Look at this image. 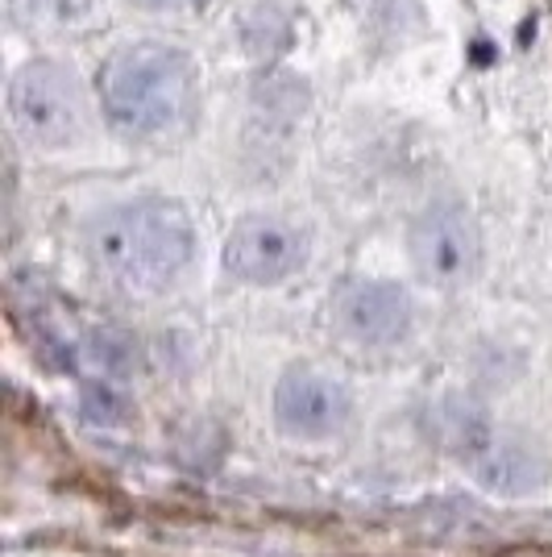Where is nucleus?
I'll return each instance as SVG.
<instances>
[{
  "mask_svg": "<svg viewBox=\"0 0 552 557\" xmlns=\"http://www.w3.org/2000/svg\"><path fill=\"white\" fill-rule=\"evenodd\" d=\"M9 125L25 146L71 150L88 129L84 84L67 63L34 59L9 79Z\"/></svg>",
  "mask_w": 552,
  "mask_h": 557,
  "instance_id": "4",
  "label": "nucleus"
},
{
  "mask_svg": "<svg viewBox=\"0 0 552 557\" xmlns=\"http://www.w3.org/2000/svg\"><path fill=\"white\" fill-rule=\"evenodd\" d=\"M88 258L116 292L159 296L196 258V225L184 205L138 196L104 209L88 225Z\"/></svg>",
  "mask_w": 552,
  "mask_h": 557,
  "instance_id": "1",
  "label": "nucleus"
},
{
  "mask_svg": "<svg viewBox=\"0 0 552 557\" xmlns=\"http://www.w3.org/2000/svg\"><path fill=\"white\" fill-rule=\"evenodd\" d=\"M29 9H42V17H54V22H71L88 9V0H29Z\"/></svg>",
  "mask_w": 552,
  "mask_h": 557,
  "instance_id": "9",
  "label": "nucleus"
},
{
  "mask_svg": "<svg viewBox=\"0 0 552 557\" xmlns=\"http://www.w3.org/2000/svg\"><path fill=\"white\" fill-rule=\"evenodd\" d=\"M333 321L357 346L391 349L412 333L415 304L394 278H346L333 296Z\"/></svg>",
  "mask_w": 552,
  "mask_h": 557,
  "instance_id": "8",
  "label": "nucleus"
},
{
  "mask_svg": "<svg viewBox=\"0 0 552 557\" xmlns=\"http://www.w3.org/2000/svg\"><path fill=\"white\" fill-rule=\"evenodd\" d=\"M407 255L415 275L432 287H461L482 267V233L474 212L457 200H432L407 225Z\"/></svg>",
  "mask_w": 552,
  "mask_h": 557,
  "instance_id": "5",
  "label": "nucleus"
},
{
  "mask_svg": "<svg viewBox=\"0 0 552 557\" xmlns=\"http://www.w3.org/2000/svg\"><path fill=\"white\" fill-rule=\"evenodd\" d=\"M196 104L200 67L171 42H125L100 67V109L125 138H171L191 125Z\"/></svg>",
  "mask_w": 552,
  "mask_h": 557,
  "instance_id": "2",
  "label": "nucleus"
},
{
  "mask_svg": "<svg viewBox=\"0 0 552 557\" xmlns=\"http://www.w3.org/2000/svg\"><path fill=\"white\" fill-rule=\"evenodd\" d=\"M312 255L308 233L278 212H246L225 237V271L250 287H278L300 275Z\"/></svg>",
  "mask_w": 552,
  "mask_h": 557,
  "instance_id": "6",
  "label": "nucleus"
},
{
  "mask_svg": "<svg viewBox=\"0 0 552 557\" xmlns=\"http://www.w3.org/2000/svg\"><path fill=\"white\" fill-rule=\"evenodd\" d=\"M146 4H154V9H196L204 0H146Z\"/></svg>",
  "mask_w": 552,
  "mask_h": 557,
  "instance_id": "10",
  "label": "nucleus"
},
{
  "mask_svg": "<svg viewBox=\"0 0 552 557\" xmlns=\"http://www.w3.org/2000/svg\"><path fill=\"white\" fill-rule=\"evenodd\" d=\"M428 429L490 495L519 499L549 483V454L524 433L499 429L478 399H440L428 412Z\"/></svg>",
  "mask_w": 552,
  "mask_h": 557,
  "instance_id": "3",
  "label": "nucleus"
},
{
  "mask_svg": "<svg viewBox=\"0 0 552 557\" xmlns=\"http://www.w3.org/2000/svg\"><path fill=\"white\" fill-rule=\"evenodd\" d=\"M353 420V395L321 367H291L275 383V424L291 442H328Z\"/></svg>",
  "mask_w": 552,
  "mask_h": 557,
  "instance_id": "7",
  "label": "nucleus"
}]
</instances>
